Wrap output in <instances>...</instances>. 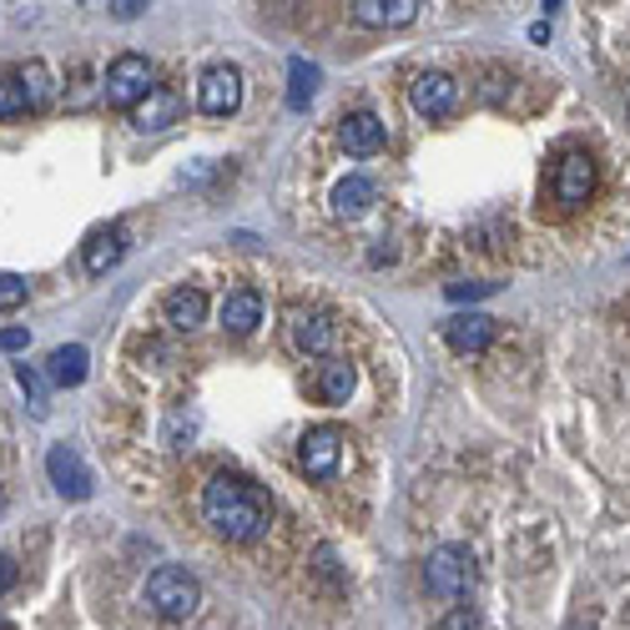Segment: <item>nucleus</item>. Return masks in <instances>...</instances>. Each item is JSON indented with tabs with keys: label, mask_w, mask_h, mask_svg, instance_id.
<instances>
[{
	"label": "nucleus",
	"mask_w": 630,
	"mask_h": 630,
	"mask_svg": "<svg viewBox=\"0 0 630 630\" xmlns=\"http://www.w3.org/2000/svg\"><path fill=\"white\" fill-rule=\"evenodd\" d=\"M202 519H207L223 540L248 544V540H262V535H268L272 505L258 484L243 480V474H212L207 490H202Z\"/></svg>",
	"instance_id": "obj_1"
},
{
	"label": "nucleus",
	"mask_w": 630,
	"mask_h": 630,
	"mask_svg": "<svg viewBox=\"0 0 630 630\" xmlns=\"http://www.w3.org/2000/svg\"><path fill=\"white\" fill-rule=\"evenodd\" d=\"M147 606L157 610L161 620H192L198 616V606H202V585L187 575V570H177V565H161V570H151L147 575Z\"/></svg>",
	"instance_id": "obj_2"
},
{
	"label": "nucleus",
	"mask_w": 630,
	"mask_h": 630,
	"mask_svg": "<svg viewBox=\"0 0 630 630\" xmlns=\"http://www.w3.org/2000/svg\"><path fill=\"white\" fill-rule=\"evenodd\" d=\"M151 91H157V71H151L147 56H116V61L106 66V81H101L106 106H116V112H136Z\"/></svg>",
	"instance_id": "obj_3"
},
{
	"label": "nucleus",
	"mask_w": 630,
	"mask_h": 630,
	"mask_svg": "<svg viewBox=\"0 0 630 630\" xmlns=\"http://www.w3.org/2000/svg\"><path fill=\"white\" fill-rule=\"evenodd\" d=\"M424 585L439 600H464L474 590V555L464 544H439L429 560H424Z\"/></svg>",
	"instance_id": "obj_4"
},
{
	"label": "nucleus",
	"mask_w": 630,
	"mask_h": 630,
	"mask_svg": "<svg viewBox=\"0 0 630 630\" xmlns=\"http://www.w3.org/2000/svg\"><path fill=\"white\" fill-rule=\"evenodd\" d=\"M595 192V157L590 151H565L555 161V177H550V198H555L560 212L585 207Z\"/></svg>",
	"instance_id": "obj_5"
},
{
	"label": "nucleus",
	"mask_w": 630,
	"mask_h": 630,
	"mask_svg": "<svg viewBox=\"0 0 630 630\" xmlns=\"http://www.w3.org/2000/svg\"><path fill=\"white\" fill-rule=\"evenodd\" d=\"M288 344H293L303 359H328L338 344V323L318 308H293L288 313Z\"/></svg>",
	"instance_id": "obj_6"
},
{
	"label": "nucleus",
	"mask_w": 630,
	"mask_h": 630,
	"mask_svg": "<svg viewBox=\"0 0 630 630\" xmlns=\"http://www.w3.org/2000/svg\"><path fill=\"white\" fill-rule=\"evenodd\" d=\"M338 459H344V429L323 424V429H308L303 434V449H297V464L308 480H334Z\"/></svg>",
	"instance_id": "obj_7"
},
{
	"label": "nucleus",
	"mask_w": 630,
	"mask_h": 630,
	"mask_svg": "<svg viewBox=\"0 0 630 630\" xmlns=\"http://www.w3.org/2000/svg\"><path fill=\"white\" fill-rule=\"evenodd\" d=\"M198 106L207 116H233L243 106V71L237 66H212L198 81Z\"/></svg>",
	"instance_id": "obj_8"
},
{
	"label": "nucleus",
	"mask_w": 630,
	"mask_h": 630,
	"mask_svg": "<svg viewBox=\"0 0 630 630\" xmlns=\"http://www.w3.org/2000/svg\"><path fill=\"white\" fill-rule=\"evenodd\" d=\"M46 474L50 484H56V495L61 499H91V470H87V459L76 454L71 445H56L46 454Z\"/></svg>",
	"instance_id": "obj_9"
},
{
	"label": "nucleus",
	"mask_w": 630,
	"mask_h": 630,
	"mask_svg": "<svg viewBox=\"0 0 630 630\" xmlns=\"http://www.w3.org/2000/svg\"><path fill=\"white\" fill-rule=\"evenodd\" d=\"M408 97H414V112L434 122V116H449L459 106V81L454 76H445V71H424Z\"/></svg>",
	"instance_id": "obj_10"
},
{
	"label": "nucleus",
	"mask_w": 630,
	"mask_h": 630,
	"mask_svg": "<svg viewBox=\"0 0 630 630\" xmlns=\"http://www.w3.org/2000/svg\"><path fill=\"white\" fill-rule=\"evenodd\" d=\"M338 142H344L348 157H379L389 147V132H383V122L373 112H348L344 126H338Z\"/></svg>",
	"instance_id": "obj_11"
},
{
	"label": "nucleus",
	"mask_w": 630,
	"mask_h": 630,
	"mask_svg": "<svg viewBox=\"0 0 630 630\" xmlns=\"http://www.w3.org/2000/svg\"><path fill=\"white\" fill-rule=\"evenodd\" d=\"M445 344L454 353H484V348L495 344V318H484V313H459V318L445 323Z\"/></svg>",
	"instance_id": "obj_12"
},
{
	"label": "nucleus",
	"mask_w": 630,
	"mask_h": 630,
	"mask_svg": "<svg viewBox=\"0 0 630 630\" xmlns=\"http://www.w3.org/2000/svg\"><path fill=\"white\" fill-rule=\"evenodd\" d=\"M161 318L172 323L177 334H198L202 323H207V293L202 288H172L167 303H161Z\"/></svg>",
	"instance_id": "obj_13"
},
{
	"label": "nucleus",
	"mask_w": 630,
	"mask_h": 630,
	"mask_svg": "<svg viewBox=\"0 0 630 630\" xmlns=\"http://www.w3.org/2000/svg\"><path fill=\"white\" fill-rule=\"evenodd\" d=\"M424 0H353V21L369 25V31H394L419 15Z\"/></svg>",
	"instance_id": "obj_14"
},
{
	"label": "nucleus",
	"mask_w": 630,
	"mask_h": 630,
	"mask_svg": "<svg viewBox=\"0 0 630 630\" xmlns=\"http://www.w3.org/2000/svg\"><path fill=\"white\" fill-rule=\"evenodd\" d=\"M217 318H223L227 334L248 338L252 328L262 323V297H258V288H233V293L223 297V308H217Z\"/></svg>",
	"instance_id": "obj_15"
},
{
	"label": "nucleus",
	"mask_w": 630,
	"mask_h": 630,
	"mask_svg": "<svg viewBox=\"0 0 630 630\" xmlns=\"http://www.w3.org/2000/svg\"><path fill=\"white\" fill-rule=\"evenodd\" d=\"M122 258H126V233L116 223L97 227V233L87 237V248H81V262H87V272H97V278L101 272H112Z\"/></svg>",
	"instance_id": "obj_16"
},
{
	"label": "nucleus",
	"mask_w": 630,
	"mask_h": 630,
	"mask_svg": "<svg viewBox=\"0 0 630 630\" xmlns=\"http://www.w3.org/2000/svg\"><path fill=\"white\" fill-rule=\"evenodd\" d=\"M373 202H379V187L369 182V177H344V182L334 187V212L344 217V223H359V217H369Z\"/></svg>",
	"instance_id": "obj_17"
},
{
	"label": "nucleus",
	"mask_w": 630,
	"mask_h": 630,
	"mask_svg": "<svg viewBox=\"0 0 630 630\" xmlns=\"http://www.w3.org/2000/svg\"><path fill=\"white\" fill-rule=\"evenodd\" d=\"M87 369H91V353L81 344L50 348L46 373H50V383H56V389H76V383H87Z\"/></svg>",
	"instance_id": "obj_18"
},
{
	"label": "nucleus",
	"mask_w": 630,
	"mask_h": 630,
	"mask_svg": "<svg viewBox=\"0 0 630 630\" xmlns=\"http://www.w3.org/2000/svg\"><path fill=\"white\" fill-rule=\"evenodd\" d=\"M353 383H359L353 363H348V359H328L318 369V398H323V404H348V398H353Z\"/></svg>",
	"instance_id": "obj_19"
},
{
	"label": "nucleus",
	"mask_w": 630,
	"mask_h": 630,
	"mask_svg": "<svg viewBox=\"0 0 630 630\" xmlns=\"http://www.w3.org/2000/svg\"><path fill=\"white\" fill-rule=\"evenodd\" d=\"M313 97H318V66L303 61V56H293V61H288V106L303 112Z\"/></svg>",
	"instance_id": "obj_20"
},
{
	"label": "nucleus",
	"mask_w": 630,
	"mask_h": 630,
	"mask_svg": "<svg viewBox=\"0 0 630 630\" xmlns=\"http://www.w3.org/2000/svg\"><path fill=\"white\" fill-rule=\"evenodd\" d=\"M177 106H182L177 97H167V91H151V97L136 106V126H142V132H161V126L177 116Z\"/></svg>",
	"instance_id": "obj_21"
},
{
	"label": "nucleus",
	"mask_w": 630,
	"mask_h": 630,
	"mask_svg": "<svg viewBox=\"0 0 630 630\" xmlns=\"http://www.w3.org/2000/svg\"><path fill=\"white\" fill-rule=\"evenodd\" d=\"M15 81H21L25 101H31V112L50 101V71H46V61H25V71L15 76Z\"/></svg>",
	"instance_id": "obj_22"
},
{
	"label": "nucleus",
	"mask_w": 630,
	"mask_h": 630,
	"mask_svg": "<svg viewBox=\"0 0 630 630\" xmlns=\"http://www.w3.org/2000/svg\"><path fill=\"white\" fill-rule=\"evenodd\" d=\"M15 379H21L25 398H31V414H36V419H46V414H50V404H46V379H41L31 363H15Z\"/></svg>",
	"instance_id": "obj_23"
},
{
	"label": "nucleus",
	"mask_w": 630,
	"mask_h": 630,
	"mask_svg": "<svg viewBox=\"0 0 630 630\" xmlns=\"http://www.w3.org/2000/svg\"><path fill=\"white\" fill-rule=\"evenodd\" d=\"M21 112H31L21 81H15V76H0V122H11V116H21Z\"/></svg>",
	"instance_id": "obj_24"
},
{
	"label": "nucleus",
	"mask_w": 630,
	"mask_h": 630,
	"mask_svg": "<svg viewBox=\"0 0 630 630\" xmlns=\"http://www.w3.org/2000/svg\"><path fill=\"white\" fill-rule=\"evenodd\" d=\"M25 293H31V283H25V278H15V272H0V313L21 308Z\"/></svg>",
	"instance_id": "obj_25"
},
{
	"label": "nucleus",
	"mask_w": 630,
	"mask_h": 630,
	"mask_svg": "<svg viewBox=\"0 0 630 630\" xmlns=\"http://www.w3.org/2000/svg\"><path fill=\"white\" fill-rule=\"evenodd\" d=\"M445 293H449V297H454V303H464V297H470V303H474V297H484V293H495V283H449V288H445Z\"/></svg>",
	"instance_id": "obj_26"
},
{
	"label": "nucleus",
	"mask_w": 630,
	"mask_h": 630,
	"mask_svg": "<svg viewBox=\"0 0 630 630\" xmlns=\"http://www.w3.org/2000/svg\"><path fill=\"white\" fill-rule=\"evenodd\" d=\"M439 630H480V620L470 616V606H459V610H449V616L439 620Z\"/></svg>",
	"instance_id": "obj_27"
},
{
	"label": "nucleus",
	"mask_w": 630,
	"mask_h": 630,
	"mask_svg": "<svg viewBox=\"0 0 630 630\" xmlns=\"http://www.w3.org/2000/svg\"><path fill=\"white\" fill-rule=\"evenodd\" d=\"M25 344H31V334H25V328H5V334H0V348H5V353H21Z\"/></svg>",
	"instance_id": "obj_28"
},
{
	"label": "nucleus",
	"mask_w": 630,
	"mask_h": 630,
	"mask_svg": "<svg viewBox=\"0 0 630 630\" xmlns=\"http://www.w3.org/2000/svg\"><path fill=\"white\" fill-rule=\"evenodd\" d=\"M142 11H147V0H112V15H122V21L126 15H142Z\"/></svg>",
	"instance_id": "obj_29"
},
{
	"label": "nucleus",
	"mask_w": 630,
	"mask_h": 630,
	"mask_svg": "<svg viewBox=\"0 0 630 630\" xmlns=\"http://www.w3.org/2000/svg\"><path fill=\"white\" fill-rule=\"evenodd\" d=\"M11 585H15V560H5V555H0V595L11 590Z\"/></svg>",
	"instance_id": "obj_30"
},
{
	"label": "nucleus",
	"mask_w": 630,
	"mask_h": 630,
	"mask_svg": "<svg viewBox=\"0 0 630 630\" xmlns=\"http://www.w3.org/2000/svg\"><path fill=\"white\" fill-rule=\"evenodd\" d=\"M0 515H5V490H0Z\"/></svg>",
	"instance_id": "obj_31"
},
{
	"label": "nucleus",
	"mask_w": 630,
	"mask_h": 630,
	"mask_svg": "<svg viewBox=\"0 0 630 630\" xmlns=\"http://www.w3.org/2000/svg\"><path fill=\"white\" fill-rule=\"evenodd\" d=\"M87 5H101V0H87ZM106 5H112V0H106Z\"/></svg>",
	"instance_id": "obj_32"
}]
</instances>
